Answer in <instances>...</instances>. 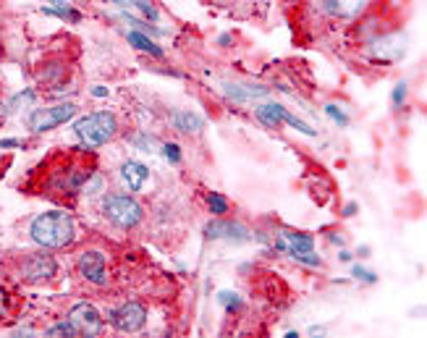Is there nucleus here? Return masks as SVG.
<instances>
[{
	"mask_svg": "<svg viewBox=\"0 0 427 338\" xmlns=\"http://www.w3.org/2000/svg\"><path fill=\"white\" fill-rule=\"evenodd\" d=\"M163 153H165V158H168L171 163H181V150H179V144H165Z\"/></svg>",
	"mask_w": 427,
	"mask_h": 338,
	"instance_id": "aec40b11",
	"label": "nucleus"
},
{
	"mask_svg": "<svg viewBox=\"0 0 427 338\" xmlns=\"http://www.w3.org/2000/svg\"><path fill=\"white\" fill-rule=\"evenodd\" d=\"M118 134V121L113 113H89L82 121H76V137L87 144V147H100V144L110 142Z\"/></svg>",
	"mask_w": 427,
	"mask_h": 338,
	"instance_id": "f03ea898",
	"label": "nucleus"
},
{
	"mask_svg": "<svg viewBox=\"0 0 427 338\" xmlns=\"http://www.w3.org/2000/svg\"><path fill=\"white\" fill-rule=\"evenodd\" d=\"M328 116H331L333 121H336V123H338V126H346V123H349V118H346V113H343V110H338L336 108V105H328Z\"/></svg>",
	"mask_w": 427,
	"mask_h": 338,
	"instance_id": "412c9836",
	"label": "nucleus"
},
{
	"mask_svg": "<svg viewBox=\"0 0 427 338\" xmlns=\"http://www.w3.org/2000/svg\"><path fill=\"white\" fill-rule=\"evenodd\" d=\"M58 270V265L50 254L45 252H34V254H27L22 260V268H19V275L27 284H43V281H50Z\"/></svg>",
	"mask_w": 427,
	"mask_h": 338,
	"instance_id": "39448f33",
	"label": "nucleus"
},
{
	"mask_svg": "<svg viewBox=\"0 0 427 338\" xmlns=\"http://www.w3.org/2000/svg\"><path fill=\"white\" fill-rule=\"evenodd\" d=\"M6 147H22L19 139H0V150H6Z\"/></svg>",
	"mask_w": 427,
	"mask_h": 338,
	"instance_id": "393cba45",
	"label": "nucleus"
},
{
	"mask_svg": "<svg viewBox=\"0 0 427 338\" xmlns=\"http://www.w3.org/2000/svg\"><path fill=\"white\" fill-rule=\"evenodd\" d=\"M107 320L121 333H134V330H139V328L147 323V309L139 305V302H126V305L110 309Z\"/></svg>",
	"mask_w": 427,
	"mask_h": 338,
	"instance_id": "423d86ee",
	"label": "nucleus"
},
{
	"mask_svg": "<svg viewBox=\"0 0 427 338\" xmlns=\"http://www.w3.org/2000/svg\"><path fill=\"white\" fill-rule=\"evenodd\" d=\"M137 6H139V8H142V11H144V13H147L150 19H158V11L152 8V6H150V3H147V0H137Z\"/></svg>",
	"mask_w": 427,
	"mask_h": 338,
	"instance_id": "5701e85b",
	"label": "nucleus"
},
{
	"mask_svg": "<svg viewBox=\"0 0 427 338\" xmlns=\"http://www.w3.org/2000/svg\"><path fill=\"white\" fill-rule=\"evenodd\" d=\"M218 302H220L228 312H234V309H239V307H241V299H239L236 294H231V291H220V294H218Z\"/></svg>",
	"mask_w": 427,
	"mask_h": 338,
	"instance_id": "a211bd4d",
	"label": "nucleus"
},
{
	"mask_svg": "<svg viewBox=\"0 0 427 338\" xmlns=\"http://www.w3.org/2000/svg\"><path fill=\"white\" fill-rule=\"evenodd\" d=\"M207 202H210V210H213L215 215H223V213H228V202H225L220 194H215V192H213V194L207 197Z\"/></svg>",
	"mask_w": 427,
	"mask_h": 338,
	"instance_id": "6ab92c4d",
	"label": "nucleus"
},
{
	"mask_svg": "<svg viewBox=\"0 0 427 338\" xmlns=\"http://www.w3.org/2000/svg\"><path fill=\"white\" fill-rule=\"evenodd\" d=\"M207 239H246V229L241 223H231V220H213L207 223Z\"/></svg>",
	"mask_w": 427,
	"mask_h": 338,
	"instance_id": "9b49d317",
	"label": "nucleus"
},
{
	"mask_svg": "<svg viewBox=\"0 0 427 338\" xmlns=\"http://www.w3.org/2000/svg\"><path fill=\"white\" fill-rule=\"evenodd\" d=\"M375 58H380L385 63H391V61H398L401 55H404V37L401 34H388V37H380L373 47Z\"/></svg>",
	"mask_w": 427,
	"mask_h": 338,
	"instance_id": "1a4fd4ad",
	"label": "nucleus"
},
{
	"mask_svg": "<svg viewBox=\"0 0 427 338\" xmlns=\"http://www.w3.org/2000/svg\"><path fill=\"white\" fill-rule=\"evenodd\" d=\"M92 95H95V98H105L107 89L105 87H95V89H92Z\"/></svg>",
	"mask_w": 427,
	"mask_h": 338,
	"instance_id": "a878e982",
	"label": "nucleus"
},
{
	"mask_svg": "<svg viewBox=\"0 0 427 338\" xmlns=\"http://www.w3.org/2000/svg\"><path fill=\"white\" fill-rule=\"evenodd\" d=\"M47 336H68V338H74L79 336V328L68 320V323H58V325H53L50 330H47Z\"/></svg>",
	"mask_w": 427,
	"mask_h": 338,
	"instance_id": "f3484780",
	"label": "nucleus"
},
{
	"mask_svg": "<svg viewBox=\"0 0 427 338\" xmlns=\"http://www.w3.org/2000/svg\"><path fill=\"white\" fill-rule=\"evenodd\" d=\"M128 43L134 45V47H139V50H144V53H152L155 58H160V55H163L160 47L152 43V40H147L142 32H128Z\"/></svg>",
	"mask_w": 427,
	"mask_h": 338,
	"instance_id": "2eb2a0df",
	"label": "nucleus"
},
{
	"mask_svg": "<svg viewBox=\"0 0 427 338\" xmlns=\"http://www.w3.org/2000/svg\"><path fill=\"white\" fill-rule=\"evenodd\" d=\"M103 213L110 223H116L118 229H134L142 220V208L134 197L128 194H110L103 202Z\"/></svg>",
	"mask_w": 427,
	"mask_h": 338,
	"instance_id": "7ed1b4c3",
	"label": "nucleus"
},
{
	"mask_svg": "<svg viewBox=\"0 0 427 338\" xmlns=\"http://www.w3.org/2000/svg\"><path fill=\"white\" fill-rule=\"evenodd\" d=\"M283 110L280 105H276V102H267V105H260L257 108V118L265 123L267 129H278V123L283 121Z\"/></svg>",
	"mask_w": 427,
	"mask_h": 338,
	"instance_id": "4468645a",
	"label": "nucleus"
},
{
	"mask_svg": "<svg viewBox=\"0 0 427 338\" xmlns=\"http://www.w3.org/2000/svg\"><path fill=\"white\" fill-rule=\"evenodd\" d=\"M79 275H84L89 284L95 286H105L107 284V265H105V254L97 249H87L79 254Z\"/></svg>",
	"mask_w": 427,
	"mask_h": 338,
	"instance_id": "0eeeda50",
	"label": "nucleus"
},
{
	"mask_svg": "<svg viewBox=\"0 0 427 338\" xmlns=\"http://www.w3.org/2000/svg\"><path fill=\"white\" fill-rule=\"evenodd\" d=\"M121 176H123V181H126V186L131 192H139L142 186L147 184L150 171H147L142 163H137V160H126V163L121 165Z\"/></svg>",
	"mask_w": 427,
	"mask_h": 338,
	"instance_id": "f8f14e48",
	"label": "nucleus"
},
{
	"mask_svg": "<svg viewBox=\"0 0 427 338\" xmlns=\"http://www.w3.org/2000/svg\"><path fill=\"white\" fill-rule=\"evenodd\" d=\"M32 239L45 249H66L76 239V223L68 213L53 210V213H40L29 226Z\"/></svg>",
	"mask_w": 427,
	"mask_h": 338,
	"instance_id": "f257e3e1",
	"label": "nucleus"
},
{
	"mask_svg": "<svg viewBox=\"0 0 427 338\" xmlns=\"http://www.w3.org/2000/svg\"><path fill=\"white\" fill-rule=\"evenodd\" d=\"M76 116V105L74 102H61V105H53V108H37L27 116V123L32 131H50L55 126H61L66 121H71Z\"/></svg>",
	"mask_w": 427,
	"mask_h": 338,
	"instance_id": "20e7f679",
	"label": "nucleus"
},
{
	"mask_svg": "<svg viewBox=\"0 0 427 338\" xmlns=\"http://www.w3.org/2000/svg\"><path fill=\"white\" fill-rule=\"evenodd\" d=\"M6 315V302H3V296H0V317Z\"/></svg>",
	"mask_w": 427,
	"mask_h": 338,
	"instance_id": "bb28decb",
	"label": "nucleus"
},
{
	"mask_svg": "<svg viewBox=\"0 0 427 338\" xmlns=\"http://www.w3.org/2000/svg\"><path fill=\"white\" fill-rule=\"evenodd\" d=\"M278 247L289 252L291 257H299V254H307V252H312L315 241H312V236H307V233L283 231V233H280V241H278Z\"/></svg>",
	"mask_w": 427,
	"mask_h": 338,
	"instance_id": "9d476101",
	"label": "nucleus"
},
{
	"mask_svg": "<svg viewBox=\"0 0 427 338\" xmlns=\"http://www.w3.org/2000/svg\"><path fill=\"white\" fill-rule=\"evenodd\" d=\"M354 275H357V278H362V281H367V284H375V275L367 273V270H362V268H354Z\"/></svg>",
	"mask_w": 427,
	"mask_h": 338,
	"instance_id": "b1692460",
	"label": "nucleus"
},
{
	"mask_svg": "<svg viewBox=\"0 0 427 338\" xmlns=\"http://www.w3.org/2000/svg\"><path fill=\"white\" fill-rule=\"evenodd\" d=\"M404 98H406V84H396V89H394V105H396V108L404 102Z\"/></svg>",
	"mask_w": 427,
	"mask_h": 338,
	"instance_id": "4be33fe9",
	"label": "nucleus"
},
{
	"mask_svg": "<svg viewBox=\"0 0 427 338\" xmlns=\"http://www.w3.org/2000/svg\"><path fill=\"white\" fill-rule=\"evenodd\" d=\"M68 320L79 328V333H87V336H97L103 330V317H100L95 307L87 305V302H79V305L71 307Z\"/></svg>",
	"mask_w": 427,
	"mask_h": 338,
	"instance_id": "6e6552de",
	"label": "nucleus"
},
{
	"mask_svg": "<svg viewBox=\"0 0 427 338\" xmlns=\"http://www.w3.org/2000/svg\"><path fill=\"white\" fill-rule=\"evenodd\" d=\"M176 126L181 131H200L202 129V118L200 116H194V113H186V110H181V113H176Z\"/></svg>",
	"mask_w": 427,
	"mask_h": 338,
	"instance_id": "dca6fc26",
	"label": "nucleus"
},
{
	"mask_svg": "<svg viewBox=\"0 0 427 338\" xmlns=\"http://www.w3.org/2000/svg\"><path fill=\"white\" fill-rule=\"evenodd\" d=\"M325 8L338 19H354L362 13L364 0H325Z\"/></svg>",
	"mask_w": 427,
	"mask_h": 338,
	"instance_id": "ddd939ff",
	"label": "nucleus"
}]
</instances>
